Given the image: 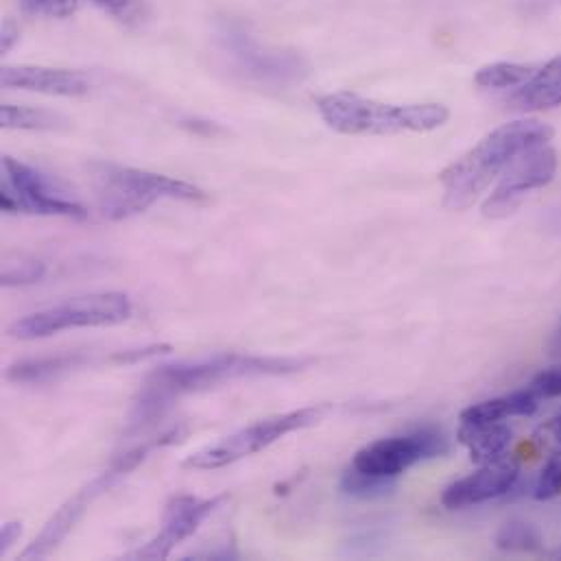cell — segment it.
I'll return each mask as SVG.
<instances>
[{
	"label": "cell",
	"instance_id": "obj_1",
	"mask_svg": "<svg viewBox=\"0 0 561 561\" xmlns=\"http://www.w3.org/2000/svg\"><path fill=\"white\" fill-rule=\"evenodd\" d=\"M308 365L304 358L288 356H248V354H215L193 363L162 365L151 371L138 393L134 424L153 422L171 409L182 396L208 391L224 382L259 376H286L301 371Z\"/></svg>",
	"mask_w": 561,
	"mask_h": 561
},
{
	"label": "cell",
	"instance_id": "obj_2",
	"mask_svg": "<svg viewBox=\"0 0 561 561\" xmlns=\"http://www.w3.org/2000/svg\"><path fill=\"white\" fill-rule=\"evenodd\" d=\"M551 140L553 129L540 121H516L494 129L439 175L444 206L450 210L470 208L523 151L551 145Z\"/></svg>",
	"mask_w": 561,
	"mask_h": 561
},
{
	"label": "cell",
	"instance_id": "obj_3",
	"mask_svg": "<svg viewBox=\"0 0 561 561\" xmlns=\"http://www.w3.org/2000/svg\"><path fill=\"white\" fill-rule=\"evenodd\" d=\"M317 110L330 129L345 136H385L439 129L450 112L442 103L389 105L354 92H334L317 101Z\"/></svg>",
	"mask_w": 561,
	"mask_h": 561
},
{
	"label": "cell",
	"instance_id": "obj_4",
	"mask_svg": "<svg viewBox=\"0 0 561 561\" xmlns=\"http://www.w3.org/2000/svg\"><path fill=\"white\" fill-rule=\"evenodd\" d=\"M92 182L96 188L99 208L110 221H123L140 215L160 199L191 204L208 199V195L195 184L112 162H94Z\"/></svg>",
	"mask_w": 561,
	"mask_h": 561
},
{
	"label": "cell",
	"instance_id": "obj_5",
	"mask_svg": "<svg viewBox=\"0 0 561 561\" xmlns=\"http://www.w3.org/2000/svg\"><path fill=\"white\" fill-rule=\"evenodd\" d=\"M226 68L243 83L263 90H288L308 77L306 59L288 48L270 46L243 31L228 28L219 35Z\"/></svg>",
	"mask_w": 561,
	"mask_h": 561
},
{
	"label": "cell",
	"instance_id": "obj_6",
	"mask_svg": "<svg viewBox=\"0 0 561 561\" xmlns=\"http://www.w3.org/2000/svg\"><path fill=\"white\" fill-rule=\"evenodd\" d=\"M131 317V301L123 293H94L64 304L37 310L24 319H18L9 334L20 341L46 339L64 330L116 325Z\"/></svg>",
	"mask_w": 561,
	"mask_h": 561
},
{
	"label": "cell",
	"instance_id": "obj_7",
	"mask_svg": "<svg viewBox=\"0 0 561 561\" xmlns=\"http://www.w3.org/2000/svg\"><path fill=\"white\" fill-rule=\"evenodd\" d=\"M323 413H325V407H310V409H297V411H288L280 415H272L267 420H261L252 426H245V428L228 435L226 439H221L199 453H193L182 466L188 470H204V472L228 468L232 463H239L241 459H248V457L274 446L276 442H280L290 433H297V431L319 424Z\"/></svg>",
	"mask_w": 561,
	"mask_h": 561
},
{
	"label": "cell",
	"instance_id": "obj_8",
	"mask_svg": "<svg viewBox=\"0 0 561 561\" xmlns=\"http://www.w3.org/2000/svg\"><path fill=\"white\" fill-rule=\"evenodd\" d=\"M2 210L42 217L85 219L88 210L75 202L57 182L13 158L2 160Z\"/></svg>",
	"mask_w": 561,
	"mask_h": 561
},
{
	"label": "cell",
	"instance_id": "obj_9",
	"mask_svg": "<svg viewBox=\"0 0 561 561\" xmlns=\"http://www.w3.org/2000/svg\"><path fill=\"white\" fill-rule=\"evenodd\" d=\"M156 446H160L156 442ZM153 444H145V446H136L131 450H127L125 455H121L101 477H96L92 483H88L83 490H79L68 503H64L53 518L46 523V527L42 529V534L35 538V542H31L24 551H22V560H44L48 558L66 538L68 534L75 529V525L83 518V514L88 512V507L105 492L110 490L118 479L127 477L131 470H136L140 466V461H145V457L151 453Z\"/></svg>",
	"mask_w": 561,
	"mask_h": 561
},
{
	"label": "cell",
	"instance_id": "obj_10",
	"mask_svg": "<svg viewBox=\"0 0 561 561\" xmlns=\"http://www.w3.org/2000/svg\"><path fill=\"white\" fill-rule=\"evenodd\" d=\"M448 453V439L442 431L417 428L404 435L385 437L367 444L354 455L352 466L360 472L396 479L409 468Z\"/></svg>",
	"mask_w": 561,
	"mask_h": 561
},
{
	"label": "cell",
	"instance_id": "obj_11",
	"mask_svg": "<svg viewBox=\"0 0 561 561\" xmlns=\"http://www.w3.org/2000/svg\"><path fill=\"white\" fill-rule=\"evenodd\" d=\"M558 173V153L551 145H540L523 151L507 171L499 178V186L483 204V215L488 219L510 217L529 193L545 188L553 182Z\"/></svg>",
	"mask_w": 561,
	"mask_h": 561
},
{
	"label": "cell",
	"instance_id": "obj_12",
	"mask_svg": "<svg viewBox=\"0 0 561 561\" xmlns=\"http://www.w3.org/2000/svg\"><path fill=\"white\" fill-rule=\"evenodd\" d=\"M228 496L197 499V496H175L167 503L162 516V529L153 540L140 547L131 558L136 560H167L184 540L195 536L199 527L226 505Z\"/></svg>",
	"mask_w": 561,
	"mask_h": 561
},
{
	"label": "cell",
	"instance_id": "obj_13",
	"mask_svg": "<svg viewBox=\"0 0 561 561\" xmlns=\"http://www.w3.org/2000/svg\"><path fill=\"white\" fill-rule=\"evenodd\" d=\"M520 477V466L516 459H496L483 463L477 472L466 479L455 481L442 494V505L446 510H466L501 496H507Z\"/></svg>",
	"mask_w": 561,
	"mask_h": 561
},
{
	"label": "cell",
	"instance_id": "obj_14",
	"mask_svg": "<svg viewBox=\"0 0 561 561\" xmlns=\"http://www.w3.org/2000/svg\"><path fill=\"white\" fill-rule=\"evenodd\" d=\"M4 88L28 90L53 96H83L92 90V79L81 70L42 68V66H7L0 77Z\"/></svg>",
	"mask_w": 561,
	"mask_h": 561
},
{
	"label": "cell",
	"instance_id": "obj_15",
	"mask_svg": "<svg viewBox=\"0 0 561 561\" xmlns=\"http://www.w3.org/2000/svg\"><path fill=\"white\" fill-rule=\"evenodd\" d=\"M510 105L520 112H545L561 107V55L536 68L531 79L510 94Z\"/></svg>",
	"mask_w": 561,
	"mask_h": 561
},
{
	"label": "cell",
	"instance_id": "obj_16",
	"mask_svg": "<svg viewBox=\"0 0 561 561\" xmlns=\"http://www.w3.org/2000/svg\"><path fill=\"white\" fill-rule=\"evenodd\" d=\"M457 439L470 450L472 461L483 466L507 453L514 433L503 422H461Z\"/></svg>",
	"mask_w": 561,
	"mask_h": 561
},
{
	"label": "cell",
	"instance_id": "obj_17",
	"mask_svg": "<svg viewBox=\"0 0 561 561\" xmlns=\"http://www.w3.org/2000/svg\"><path fill=\"white\" fill-rule=\"evenodd\" d=\"M538 404H540V398L531 389H520V391L468 407L461 413V422H503L510 417L534 415L538 411Z\"/></svg>",
	"mask_w": 561,
	"mask_h": 561
},
{
	"label": "cell",
	"instance_id": "obj_18",
	"mask_svg": "<svg viewBox=\"0 0 561 561\" xmlns=\"http://www.w3.org/2000/svg\"><path fill=\"white\" fill-rule=\"evenodd\" d=\"M88 356L81 354H64V356H46V358H28L11 365L7 369V380L20 385H42L57 380L59 376L88 365Z\"/></svg>",
	"mask_w": 561,
	"mask_h": 561
},
{
	"label": "cell",
	"instance_id": "obj_19",
	"mask_svg": "<svg viewBox=\"0 0 561 561\" xmlns=\"http://www.w3.org/2000/svg\"><path fill=\"white\" fill-rule=\"evenodd\" d=\"M534 72H536L534 66L499 61V64L483 66L477 72L474 83L485 92H512L514 94L518 88H523L531 79Z\"/></svg>",
	"mask_w": 561,
	"mask_h": 561
},
{
	"label": "cell",
	"instance_id": "obj_20",
	"mask_svg": "<svg viewBox=\"0 0 561 561\" xmlns=\"http://www.w3.org/2000/svg\"><path fill=\"white\" fill-rule=\"evenodd\" d=\"M0 123L4 129H31V131H53L66 127V118L37 107L4 105L0 112Z\"/></svg>",
	"mask_w": 561,
	"mask_h": 561
},
{
	"label": "cell",
	"instance_id": "obj_21",
	"mask_svg": "<svg viewBox=\"0 0 561 561\" xmlns=\"http://www.w3.org/2000/svg\"><path fill=\"white\" fill-rule=\"evenodd\" d=\"M496 547L505 553H538L545 547V538L536 525L512 520L496 534Z\"/></svg>",
	"mask_w": 561,
	"mask_h": 561
},
{
	"label": "cell",
	"instance_id": "obj_22",
	"mask_svg": "<svg viewBox=\"0 0 561 561\" xmlns=\"http://www.w3.org/2000/svg\"><path fill=\"white\" fill-rule=\"evenodd\" d=\"M393 485H396V479L367 474V472L356 470L354 466L341 479V492L352 499H360V501L382 499L393 490Z\"/></svg>",
	"mask_w": 561,
	"mask_h": 561
},
{
	"label": "cell",
	"instance_id": "obj_23",
	"mask_svg": "<svg viewBox=\"0 0 561 561\" xmlns=\"http://www.w3.org/2000/svg\"><path fill=\"white\" fill-rule=\"evenodd\" d=\"M46 276V265L42 261L35 259H7L2 263V274H0V282L4 288L11 286H28V284H37Z\"/></svg>",
	"mask_w": 561,
	"mask_h": 561
},
{
	"label": "cell",
	"instance_id": "obj_24",
	"mask_svg": "<svg viewBox=\"0 0 561 561\" xmlns=\"http://www.w3.org/2000/svg\"><path fill=\"white\" fill-rule=\"evenodd\" d=\"M534 496L538 501H551L561 496V453L551 455L549 463L540 472L534 488Z\"/></svg>",
	"mask_w": 561,
	"mask_h": 561
},
{
	"label": "cell",
	"instance_id": "obj_25",
	"mask_svg": "<svg viewBox=\"0 0 561 561\" xmlns=\"http://www.w3.org/2000/svg\"><path fill=\"white\" fill-rule=\"evenodd\" d=\"M107 13H112L116 20H121L127 26H136L147 18V4L142 0H92Z\"/></svg>",
	"mask_w": 561,
	"mask_h": 561
},
{
	"label": "cell",
	"instance_id": "obj_26",
	"mask_svg": "<svg viewBox=\"0 0 561 561\" xmlns=\"http://www.w3.org/2000/svg\"><path fill=\"white\" fill-rule=\"evenodd\" d=\"M22 7L28 13L50 15V18H68L77 11V0H22Z\"/></svg>",
	"mask_w": 561,
	"mask_h": 561
},
{
	"label": "cell",
	"instance_id": "obj_27",
	"mask_svg": "<svg viewBox=\"0 0 561 561\" xmlns=\"http://www.w3.org/2000/svg\"><path fill=\"white\" fill-rule=\"evenodd\" d=\"M529 389L542 400V398H560L561 396V365H553L545 371H540Z\"/></svg>",
	"mask_w": 561,
	"mask_h": 561
},
{
	"label": "cell",
	"instance_id": "obj_28",
	"mask_svg": "<svg viewBox=\"0 0 561 561\" xmlns=\"http://www.w3.org/2000/svg\"><path fill=\"white\" fill-rule=\"evenodd\" d=\"M534 442L538 444V448L551 453V455H558L561 453V413L551 417L549 422H545L536 435H534Z\"/></svg>",
	"mask_w": 561,
	"mask_h": 561
},
{
	"label": "cell",
	"instance_id": "obj_29",
	"mask_svg": "<svg viewBox=\"0 0 561 561\" xmlns=\"http://www.w3.org/2000/svg\"><path fill=\"white\" fill-rule=\"evenodd\" d=\"M22 536V525L20 523H4L0 531V556H4Z\"/></svg>",
	"mask_w": 561,
	"mask_h": 561
},
{
	"label": "cell",
	"instance_id": "obj_30",
	"mask_svg": "<svg viewBox=\"0 0 561 561\" xmlns=\"http://www.w3.org/2000/svg\"><path fill=\"white\" fill-rule=\"evenodd\" d=\"M18 35H20V31H18L11 22H7V24L2 26V53H7V50L13 46V42L18 39Z\"/></svg>",
	"mask_w": 561,
	"mask_h": 561
},
{
	"label": "cell",
	"instance_id": "obj_31",
	"mask_svg": "<svg viewBox=\"0 0 561 561\" xmlns=\"http://www.w3.org/2000/svg\"><path fill=\"white\" fill-rule=\"evenodd\" d=\"M549 352H551V356H558V358H561V317L560 321H558V325H556V330H553V334H551Z\"/></svg>",
	"mask_w": 561,
	"mask_h": 561
},
{
	"label": "cell",
	"instance_id": "obj_32",
	"mask_svg": "<svg viewBox=\"0 0 561 561\" xmlns=\"http://www.w3.org/2000/svg\"><path fill=\"white\" fill-rule=\"evenodd\" d=\"M556 2H560V0H525V7H527V11H531V13H540V11L549 9V7L556 4Z\"/></svg>",
	"mask_w": 561,
	"mask_h": 561
},
{
	"label": "cell",
	"instance_id": "obj_33",
	"mask_svg": "<svg viewBox=\"0 0 561 561\" xmlns=\"http://www.w3.org/2000/svg\"><path fill=\"white\" fill-rule=\"evenodd\" d=\"M553 558H561V551H556V553H553Z\"/></svg>",
	"mask_w": 561,
	"mask_h": 561
}]
</instances>
